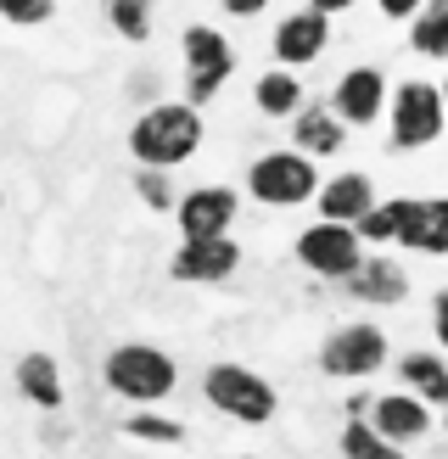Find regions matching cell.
<instances>
[{"instance_id":"8d00e7d4","label":"cell","mask_w":448,"mask_h":459,"mask_svg":"<svg viewBox=\"0 0 448 459\" xmlns=\"http://www.w3.org/2000/svg\"><path fill=\"white\" fill-rule=\"evenodd\" d=\"M443 437H448V409H443Z\"/></svg>"},{"instance_id":"74e56055","label":"cell","mask_w":448,"mask_h":459,"mask_svg":"<svg viewBox=\"0 0 448 459\" xmlns=\"http://www.w3.org/2000/svg\"><path fill=\"white\" fill-rule=\"evenodd\" d=\"M230 459H253V454H230Z\"/></svg>"},{"instance_id":"6da1fadb","label":"cell","mask_w":448,"mask_h":459,"mask_svg":"<svg viewBox=\"0 0 448 459\" xmlns=\"http://www.w3.org/2000/svg\"><path fill=\"white\" fill-rule=\"evenodd\" d=\"M208 141V118L196 107H185L179 96H163V101H146L129 124V157L134 169H163L174 174L179 163H191Z\"/></svg>"},{"instance_id":"277c9868","label":"cell","mask_w":448,"mask_h":459,"mask_svg":"<svg viewBox=\"0 0 448 459\" xmlns=\"http://www.w3.org/2000/svg\"><path fill=\"white\" fill-rule=\"evenodd\" d=\"M202 398H208L213 415L236 420V426H269L280 415L275 381L246 370V364H236V359H213L208 370H202Z\"/></svg>"},{"instance_id":"83f0119b","label":"cell","mask_w":448,"mask_h":459,"mask_svg":"<svg viewBox=\"0 0 448 459\" xmlns=\"http://www.w3.org/2000/svg\"><path fill=\"white\" fill-rule=\"evenodd\" d=\"M375 12L387 17V22H409V17L426 12V0H375Z\"/></svg>"},{"instance_id":"3957f363","label":"cell","mask_w":448,"mask_h":459,"mask_svg":"<svg viewBox=\"0 0 448 459\" xmlns=\"http://www.w3.org/2000/svg\"><path fill=\"white\" fill-rule=\"evenodd\" d=\"M179 67H185V79H179V101L185 107H208L224 96V84L236 79V45L224 29L213 22H185L179 29Z\"/></svg>"},{"instance_id":"f1b7e54d","label":"cell","mask_w":448,"mask_h":459,"mask_svg":"<svg viewBox=\"0 0 448 459\" xmlns=\"http://www.w3.org/2000/svg\"><path fill=\"white\" fill-rule=\"evenodd\" d=\"M219 6H224V17H241L246 22V17H263L269 0H219Z\"/></svg>"},{"instance_id":"2e32d148","label":"cell","mask_w":448,"mask_h":459,"mask_svg":"<svg viewBox=\"0 0 448 459\" xmlns=\"http://www.w3.org/2000/svg\"><path fill=\"white\" fill-rule=\"evenodd\" d=\"M342 291L365 308H398V303H409V269L387 258V252H365L358 269L342 281Z\"/></svg>"},{"instance_id":"4fadbf2b","label":"cell","mask_w":448,"mask_h":459,"mask_svg":"<svg viewBox=\"0 0 448 459\" xmlns=\"http://www.w3.org/2000/svg\"><path fill=\"white\" fill-rule=\"evenodd\" d=\"M392 247L448 258V196H398V230Z\"/></svg>"},{"instance_id":"e0dca14e","label":"cell","mask_w":448,"mask_h":459,"mask_svg":"<svg viewBox=\"0 0 448 459\" xmlns=\"http://www.w3.org/2000/svg\"><path fill=\"white\" fill-rule=\"evenodd\" d=\"M348 146V129L331 118L325 101H308L297 118H291V152H303L308 163H325V157H336Z\"/></svg>"},{"instance_id":"d4e9b609","label":"cell","mask_w":448,"mask_h":459,"mask_svg":"<svg viewBox=\"0 0 448 459\" xmlns=\"http://www.w3.org/2000/svg\"><path fill=\"white\" fill-rule=\"evenodd\" d=\"M392 443H381L375 431H370V420H342V431H336V454L342 459H381Z\"/></svg>"},{"instance_id":"5b68a950","label":"cell","mask_w":448,"mask_h":459,"mask_svg":"<svg viewBox=\"0 0 448 459\" xmlns=\"http://www.w3.org/2000/svg\"><path fill=\"white\" fill-rule=\"evenodd\" d=\"M320 163H308L303 152H291V146H269L258 152L253 163H246V179H241V191L258 202V208H308L314 191H320Z\"/></svg>"},{"instance_id":"30bf717a","label":"cell","mask_w":448,"mask_h":459,"mask_svg":"<svg viewBox=\"0 0 448 459\" xmlns=\"http://www.w3.org/2000/svg\"><path fill=\"white\" fill-rule=\"evenodd\" d=\"M174 219H179V241H219L241 219V191L236 186H191L174 202Z\"/></svg>"},{"instance_id":"7a4b0ae2","label":"cell","mask_w":448,"mask_h":459,"mask_svg":"<svg viewBox=\"0 0 448 459\" xmlns=\"http://www.w3.org/2000/svg\"><path fill=\"white\" fill-rule=\"evenodd\" d=\"M101 381L112 398H124L129 409H157L179 386V364L157 342H118L101 359Z\"/></svg>"},{"instance_id":"5bb4252c","label":"cell","mask_w":448,"mask_h":459,"mask_svg":"<svg viewBox=\"0 0 448 459\" xmlns=\"http://www.w3.org/2000/svg\"><path fill=\"white\" fill-rule=\"evenodd\" d=\"M241 241L236 236H219V241H179L174 258H168V274L179 286H224L230 274L241 269Z\"/></svg>"},{"instance_id":"4dcf8cb0","label":"cell","mask_w":448,"mask_h":459,"mask_svg":"<svg viewBox=\"0 0 448 459\" xmlns=\"http://www.w3.org/2000/svg\"><path fill=\"white\" fill-rule=\"evenodd\" d=\"M308 6L320 12V17H342V12H353V6H358V0H308Z\"/></svg>"},{"instance_id":"d6986e66","label":"cell","mask_w":448,"mask_h":459,"mask_svg":"<svg viewBox=\"0 0 448 459\" xmlns=\"http://www.w3.org/2000/svg\"><path fill=\"white\" fill-rule=\"evenodd\" d=\"M398 386L403 393H415L426 409H448V359L437 348H415V353H403L398 359Z\"/></svg>"},{"instance_id":"ac0fdd59","label":"cell","mask_w":448,"mask_h":459,"mask_svg":"<svg viewBox=\"0 0 448 459\" xmlns=\"http://www.w3.org/2000/svg\"><path fill=\"white\" fill-rule=\"evenodd\" d=\"M12 381H17V393L29 398L39 415H62L67 386H62V364H56L51 353H22L17 370H12Z\"/></svg>"},{"instance_id":"52a82bcc","label":"cell","mask_w":448,"mask_h":459,"mask_svg":"<svg viewBox=\"0 0 448 459\" xmlns=\"http://www.w3.org/2000/svg\"><path fill=\"white\" fill-rule=\"evenodd\" d=\"M392 364V336L375 319H342L320 342V370L331 381H370Z\"/></svg>"},{"instance_id":"836d02e7","label":"cell","mask_w":448,"mask_h":459,"mask_svg":"<svg viewBox=\"0 0 448 459\" xmlns=\"http://www.w3.org/2000/svg\"><path fill=\"white\" fill-rule=\"evenodd\" d=\"M437 96H443V112H448V79H443V84H437Z\"/></svg>"},{"instance_id":"d590c367","label":"cell","mask_w":448,"mask_h":459,"mask_svg":"<svg viewBox=\"0 0 448 459\" xmlns=\"http://www.w3.org/2000/svg\"><path fill=\"white\" fill-rule=\"evenodd\" d=\"M0 213H6V186H0Z\"/></svg>"},{"instance_id":"e575fe53","label":"cell","mask_w":448,"mask_h":459,"mask_svg":"<svg viewBox=\"0 0 448 459\" xmlns=\"http://www.w3.org/2000/svg\"><path fill=\"white\" fill-rule=\"evenodd\" d=\"M426 6H437V12H448V0H426Z\"/></svg>"},{"instance_id":"484cf974","label":"cell","mask_w":448,"mask_h":459,"mask_svg":"<svg viewBox=\"0 0 448 459\" xmlns=\"http://www.w3.org/2000/svg\"><path fill=\"white\" fill-rule=\"evenodd\" d=\"M0 17L17 29H45L56 17V0H0Z\"/></svg>"},{"instance_id":"ba28073f","label":"cell","mask_w":448,"mask_h":459,"mask_svg":"<svg viewBox=\"0 0 448 459\" xmlns=\"http://www.w3.org/2000/svg\"><path fill=\"white\" fill-rule=\"evenodd\" d=\"M387 96H392V79H387V67H375V62H353L336 74L331 84V118L342 124V129H375L381 118H387Z\"/></svg>"},{"instance_id":"8992f818","label":"cell","mask_w":448,"mask_h":459,"mask_svg":"<svg viewBox=\"0 0 448 459\" xmlns=\"http://www.w3.org/2000/svg\"><path fill=\"white\" fill-rule=\"evenodd\" d=\"M387 146L392 152H426L448 129V112L437 96V79H398L387 96Z\"/></svg>"},{"instance_id":"603a6c76","label":"cell","mask_w":448,"mask_h":459,"mask_svg":"<svg viewBox=\"0 0 448 459\" xmlns=\"http://www.w3.org/2000/svg\"><path fill=\"white\" fill-rule=\"evenodd\" d=\"M409 51L420 62H448V12L426 6L420 17H409Z\"/></svg>"},{"instance_id":"ffe728a7","label":"cell","mask_w":448,"mask_h":459,"mask_svg":"<svg viewBox=\"0 0 448 459\" xmlns=\"http://www.w3.org/2000/svg\"><path fill=\"white\" fill-rule=\"evenodd\" d=\"M253 107L263 112V118H297V112L308 107V90L297 74H286V67H263V74L253 79Z\"/></svg>"},{"instance_id":"7402d4cb","label":"cell","mask_w":448,"mask_h":459,"mask_svg":"<svg viewBox=\"0 0 448 459\" xmlns=\"http://www.w3.org/2000/svg\"><path fill=\"white\" fill-rule=\"evenodd\" d=\"M107 22H112V34H118V39L146 45L151 39V22H157V0H107Z\"/></svg>"},{"instance_id":"9a60e30c","label":"cell","mask_w":448,"mask_h":459,"mask_svg":"<svg viewBox=\"0 0 448 459\" xmlns=\"http://www.w3.org/2000/svg\"><path fill=\"white\" fill-rule=\"evenodd\" d=\"M375 202H381V191H375L370 169H336L331 179H320V191H314V213L331 219V224H358Z\"/></svg>"},{"instance_id":"9c48e42d","label":"cell","mask_w":448,"mask_h":459,"mask_svg":"<svg viewBox=\"0 0 448 459\" xmlns=\"http://www.w3.org/2000/svg\"><path fill=\"white\" fill-rule=\"evenodd\" d=\"M291 258H297L314 281H336L342 286L348 274L358 269L365 258V247H358V230L353 224H331V219H314L297 230V241H291Z\"/></svg>"},{"instance_id":"f546056e","label":"cell","mask_w":448,"mask_h":459,"mask_svg":"<svg viewBox=\"0 0 448 459\" xmlns=\"http://www.w3.org/2000/svg\"><path fill=\"white\" fill-rule=\"evenodd\" d=\"M370 403H375V393H348V398H342V420H365Z\"/></svg>"},{"instance_id":"d6a6232c","label":"cell","mask_w":448,"mask_h":459,"mask_svg":"<svg viewBox=\"0 0 448 459\" xmlns=\"http://www.w3.org/2000/svg\"><path fill=\"white\" fill-rule=\"evenodd\" d=\"M381 459H409V454H403V448H387V454H381Z\"/></svg>"},{"instance_id":"8fae6325","label":"cell","mask_w":448,"mask_h":459,"mask_svg":"<svg viewBox=\"0 0 448 459\" xmlns=\"http://www.w3.org/2000/svg\"><path fill=\"white\" fill-rule=\"evenodd\" d=\"M325 51H331V17H320L314 6L286 12L275 22V34H269V56H275V67H286V74H303V67H314Z\"/></svg>"},{"instance_id":"4316f807","label":"cell","mask_w":448,"mask_h":459,"mask_svg":"<svg viewBox=\"0 0 448 459\" xmlns=\"http://www.w3.org/2000/svg\"><path fill=\"white\" fill-rule=\"evenodd\" d=\"M432 336H437V353L448 359V286L432 291Z\"/></svg>"},{"instance_id":"44dd1931","label":"cell","mask_w":448,"mask_h":459,"mask_svg":"<svg viewBox=\"0 0 448 459\" xmlns=\"http://www.w3.org/2000/svg\"><path fill=\"white\" fill-rule=\"evenodd\" d=\"M124 431H129L134 443H151V448H174V443H185V420L163 415V409H129Z\"/></svg>"},{"instance_id":"1f68e13d","label":"cell","mask_w":448,"mask_h":459,"mask_svg":"<svg viewBox=\"0 0 448 459\" xmlns=\"http://www.w3.org/2000/svg\"><path fill=\"white\" fill-rule=\"evenodd\" d=\"M129 90H141V96H151V90H157V74H134V84Z\"/></svg>"},{"instance_id":"7c38bea8","label":"cell","mask_w":448,"mask_h":459,"mask_svg":"<svg viewBox=\"0 0 448 459\" xmlns=\"http://www.w3.org/2000/svg\"><path fill=\"white\" fill-rule=\"evenodd\" d=\"M365 420H370V431H375L381 443H392V448H403V454L437 431V415H432V409H426L415 393H403V386H398V393H375V403H370Z\"/></svg>"},{"instance_id":"cb8c5ba5","label":"cell","mask_w":448,"mask_h":459,"mask_svg":"<svg viewBox=\"0 0 448 459\" xmlns=\"http://www.w3.org/2000/svg\"><path fill=\"white\" fill-rule=\"evenodd\" d=\"M129 186H134V196H141L151 213H174V202H179L174 174H163V169H134V174H129Z\"/></svg>"}]
</instances>
